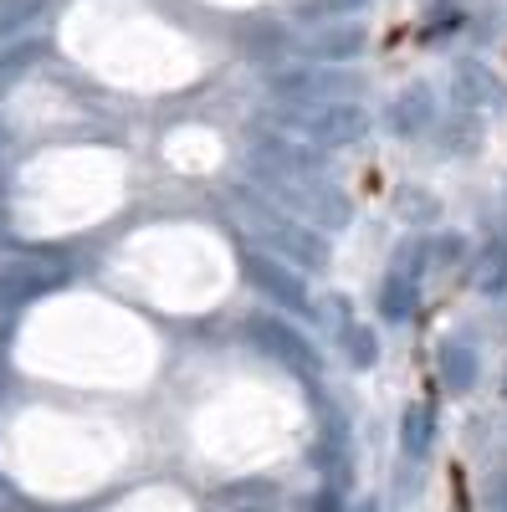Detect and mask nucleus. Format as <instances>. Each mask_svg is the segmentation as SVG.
Returning a JSON list of instances; mask_svg holds the SVG:
<instances>
[{
  "label": "nucleus",
  "instance_id": "nucleus-3",
  "mask_svg": "<svg viewBox=\"0 0 507 512\" xmlns=\"http://www.w3.org/2000/svg\"><path fill=\"white\" fill-rule=\"evenodd\" d=\"M246 282L282 313H298V318L313 313V292H308L303 272L287 267L282 256H272V251H246Z\"/></svg>",
  "mask_w": 507,
  "mask_h": 512
},
{
  "label": "nucleus",
  "instance_id": "nucleus-19",
  "mask_svg": "<svg viewBox=\"0 0 507 512\" xmlns=\"http://www.w3.org/2000/svg\"><path fill=\"white\" fill-rule=\"evenodd\" d=\"M497 512H507V477H502V487H497Z\"/></svg>",
  "mask_w": 507,
  "mask_h": 512
},
{
  "label": "nucleus",
  "instance_id": "nucleus-2",
  "mask_svg": "<svg viewBox=\"0 0 507 512\" xmlns=\"http://www.w3.org/2000/svg\"><path fill=\"white\" fill-rule=\"evenodd\" d=\"M272 93L292 108H323V103H354V93H364V82L349 77V72H338V67H318V62H298L292 72H277L272 77Z\"/></svg>",
  "mask_w": 507,
  "mask_h": 512
},
{
  "label": "nucleus",
  "instance_id": "nucleus-8",
  "mask_svg": "<svg viewBox=\"0 0 507 512\" xmlns=\"http://www.w3.org/2000/svg\"><path fill=\"white\" fill-rule=\"evenodd\" d=\"M451 103L456 108H502L507 88L487 62H456L451 67Z\"/></svg>",
  "mask_w": 507,
  "mask_h": 512
},
{
  "label": "nucleus",
  "instance_id": "nucleus-5",
  "mask_svg": "<svg viewBox=\"0 0 507 512\" xmlns=\"http://www.w3.org/2000/svg\"><path fill=\"white\" fill-rule=\"evenodd\" d=\"M298 128L318 149H349V144H364L369 113H364V103H323V108H303Z\"/></svg>",
  "mask_w": 507,
  "mask_h": 512
},
{
  "label": "nucleus",
  "instance_id": "nucleus-11",
  "mask_svg": "<svg viewBox=\"0 0 507 512\" xmlns=\"http://www.w3.org/2000/svg\"><path fill=\"white\" fill-rule=\"evenodd\" d=\"M441 379H446V390H472L477 384V369H482V359H477V349L472 344H461V338H451V344H441Z\"/></svg>",
  "mask_w": 507,
  "mask_h": 512
},
{
  "label": "nucleus",
  "instance_id": "nucleus-17",
  "mask_svg": "<svg viewBox=\"0 0 507 512\" xmlns=\"http://www.w3.org/2000/svg\"><path fill=\"white\" fill-rule=\"evenodd\" d=\"M41 52H47L41 41H16V47H0V88H6V82H16Z\"/></svg>",
  "mask_w": 507,
  "mask_h": 512
},
{
  "label": "nucleus",
  "instance_id": "nucleus-12",
  "mask_svg": "<svg viewBox=\"0 0 507 512\" xmlns=\"http://www.w3.org/2000/svg\"><path fill=\"white\" fill-rule=\"evenodd\" d=\"M472 287L487 292V297H497V292L507 287V241H487V246L477 251V262H472Z\"/></svg>",
  "mask_w": 507,
  "mask_h": 512
},
{
  "label": "nucleus",
  "instance_id": "nucleus-16",
  "mask_svg": "<svg viewBox=\"0 0 507 512\" xmlns=\"http://www.w3.org/2000/svg\"><path fill=\"white\" fill-rule=\"evenodd\" d=\"M364 6H369V0H298L292 11L318 26V21H344V16H354V11H364Z\"/></svg>",
  "mask_w": 507,
  "mask_h": 512
},
{
  "label": "nucleus",
  "instance_id": "nucleus-15",
  "mask_svg": "<svg viewBox=\"0 0 507 512\" xmlns=\"http://www.w3.org/2000/svg\"><path fill=\"white\" fill-rule=\"evenodd\" d=\"M338 344H344V359H349L354 369H369V364L379 359V338H374L364 323H344V328H338Z\"/></svg>",
  "mask_w": 507,
  "mask_h": 512
},
{
  "label": "nucleus",
  "instance_id": "nucleus-18",
  "mask_svg": "<svg viewBox=\"0 0 507 512\" xmlns=\"http://www.w3.org/2000/svg\"><path fill=\"white\" fill-rule=\"evenodd\" d=\"M451 262V256H461V236H441V241H431V262Z\"/></svg>",
  "mask_w": 507,
  "mask_h": 512
},
{
  "label": "nucleus",
  "instance_id": "nucleus-7",
  "mask_svg": "<svg viewBox=\"0 0 507 512\" xmlns=\"http://www.w3.org/2000/svg\"><path fill=\"white\" fill-rule=\"evenodd\" d=\"M364 41H369L364 21H318V26L298 41V52H303L308 62L328 67V62H354V57L364 52Z\"/></svg>",
  "mask_w": 507,
  "mask_h": 512
},
{
  "label": "nucleus",
  "instance_id": "nucleus-1",
  "mask_svg": "<svg viewBox=\"0 0 507 512\" xmlns=\"http://www.w3.org/2000/svg\"><path fill=\"white\" fill-rule=\"evenodd\" d=\"M241 210H246L251 221H257L251 231H257V236L272 246V256H292L298 267H313V272H318V267H328V241H323L313 226L282 216V210H267L257 195H241Z\"/></svg>",
  "mask_w": 507,
  "mask_h": 512
},
{
  "label": "nucleus",
  "instance_id": "nucleus-6",
  "mask_svg": "<svg viewBox=\"0 0 507 512\" xmlns=\"http://www.w3.org/2000/svg\"><path fill=\"white\" fill-rule=\"evenodd\" d=\"M246 333H251V344H257L262 354H272L277 364H287V369H298V374H318V349L308 344V333L303 328H292L287 318H277V313H257L246 323Z\"/></svg>",
  "mask_w": 507,
  "mask_h": 512
},
{
  "label": "nucleus",
  "instance_id": "nucleus-13",
  "mask_svg": "<svg viewBox=\"0 0 507 512\" xmlns=\"http://www.w3.org/2000/svg\"><path fill=\"white\" fill-rule=\"evenodd\" d=\"M400 446H405V456H426L436 446V415L426 405H405V415H400Z\"/></svg>",
  "mask_w": 507,
  "mask_h": 512
},
{
  "label": "nucleus",
  "instance_id": "nucleus-14",
  "mask_svg": "<svg viewBox=\"0 0 507 512\" xmlns=\"http://www.w3.org/2000/svg\"><path fill=\"white\" fill-rule=\"evenodd\" d=\"M52 0H0V47H11L16 36H26V26H36L47 16Z\"/></svg>",
  "mask_w": 507,
  "mask_h": 512
},
{
  "label": "nucleus",
  "instance_id": "nucleus-9",
  "mask_svg": "<svg viewBox=\"0 0 507 512\" xmlns=\"http://www.w3.org/2000/svg\"><path fill=\"white\" fill-rule=\"evenodd\" d=\"M431 123H436V93L426 82H410V88L390 103V134L420 139V134H431Z\"/></svg>",
  "mask_w": 507,
  "mask_h": 512
},
{
  "label": "nucleus",
  "instance_id": "nucleus-10",
  "mask_svg": "<svg viewBox=\"0 0 507 512\" xmlns=\"http://www.w3.org/2000/svg\"><path fill=\"white\" fill-rule=\"evenodd\" d=\"M415 282H420L415 267H395L385 277V287H379V318H385V323H405L415 313V303H420V287Z\"/></svg>",
  "mask_w": 507,
  "mask_h": 512
},
{
  "label": "nucleus",
  "instance_id": "nucleus-4",
  "mask_svg": "<svg viewBox=\"0 0 507 512\" xmlns=\"http://www.w3.org/2000/svg\"><path fill=\"white\" fill-rule=\"evenodd\" d=\"M67 282L62 262H36V256H16V262H0V313H16L36 297H47Z\"/></svg>",
  "mask_w": 507,
  "mask_h": 512
}]
</instances>
